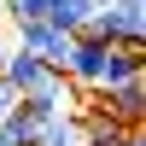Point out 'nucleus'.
Masks as SVG:
<instances>
[{
	"label": "nucleus",
	"mask_w": 146,
	"mask_h": 146,
	"mask_svg": "<svg viewBox=\"0 0 146 146\" xmlns=\"http://www.w3.org/2000/svg\"><path fill=\"white\" fill-rule=\"evenodd\" d=\"M100 100H105V105H100L105 117H117L123 129H140V123H146V70H140V76H123L117 88H105Z\"/></svg>",
	"instance_id": "nucleus-5"
},
{
	"label": "nucleus",
	"mask_w": 146,
	"mask_h": 146,
	"mask_svg": "<svg viewBox=\"0 0 146 146\" xmlns=\"http://www.w3.org/2000/svg\"><path fill=\"white\" fill-rule=\"evenodd\" d=\"M35 146H82V111H58L35 129Z\"/></svg>",
	"instance_id": "nucleus-6"
},
{
	"label": "nucleus",
	"mask_w": 146,
	"mask_h": 146,
	"mask_svg": "<svg viewBox=\"0 0 146 146\" xmlns=\"http://www.w3.org/2000/svg\"><path fill=\"white\" fill-rule=\"evenodd\" d=\"M35 129H41V123H35V117L23 111V105H12V111L0 117V135H6L12 146H35Z\"/></svg>",
	"instance_id": "nucleus-7"
},
{
	"label": "nucleus",
	"mask_w": 146,
	"mask_h": 146,
	"mask_svg": "<svg viewBox=\"0 0 146 146\" xmlns=\"http://www.w3.org/2000/svg\"><path fill=\"white\" fill-rule=\"evenodd\" d=\"M0 146H12V140H6V135H0Z\"/></svg>",
	"instance_id": "nucleus-11"
},
{
	"label": "nucleus",
	"mask_w": 146,
	"mask_h": 146,
	"mask_svg": "<svg viewBox=\"0 0 146 146\" xmlns=\"http://www.w3.org/2000/svg\"><path fill=\"white\" fill-rule=\"evenodd\" d=\"M82 35H94L105 47H146V6H100Z\"/></svg>",
	"instance_id": "nucleus-2"
},
{
	"label": "nucleus",
	"mask_w": 146,
	"mask_h": 146,
	"mask_svg": "<svg viewBox=\"0 0 146 146\" xmlns=\"http://www.w3.org/2000/svg\"><path fill=\"white\" fill-rule=\"evenodd\" d=\"M0 82H6L18 100H29V94H41V88H53L58 82V70H47L35 53H23V47H12V53H0Z\"/></svg>",
	"instance_id": "nucleus-3"
},
{
	"label": "nucleus",
	"mask_w": 146,
	"mask_h": 146,
	"mask_svg": "<svg viewBox=\"0 0 146 146\" xmlns=\"http://www.w3.org/2000/svg\"><path fill=\"white\" fill-rule=\"evenodd\" d=\"M111 6H146V0H111Z\"/></svg>",
	"instance_id": "nucleus-10"
},
{
	"label": "nucleus",
	"mask_w": 146,
	"mask_h": 146,
	"mask_svg": "<svg viewBox=\"0 0 146 146\" xmlns=\"http://www.w3.org/2000/svg\"><path fill=\"white\" fill-rule=\"evenodd\" d=\"M70 41L76 35H64V29H53V23H18V47L23 53H35L47 70H58L64 76V58H70Z\"/></svg>",
	"instance_id": "nucleus-4"
},
{
	"label": "nucleus",
	"mask_w": 146,
	"mask_h": 146,
	"mask_svg": "<svg viewBox=\"0 0 146 146\" xmlns=\"http://www.w3.org/2000/svg\"><path fill=\"white\" fill-rule=\"evenodd\" d=\"M0 12H6V23L18 29V23H41L47 18V0H0Z\"/></svg>",
	"instance_id": "nucleus-8"
},
{
	"label": "nucleus",
	"mask_w": 146,
	"mask_h": 146,
	"mask_svg": "<svg viewBox=\"0 0 146 146\" xmlns=\"http://www.w3.org/2000/svg\"><path fill=\"white\" fill-rule=\"evenodd\" d=\"M123 146H146V129H129V135H123Z\"/></svg>",
	"instance_id": "nucleus-9"
},
{
	"label": "nucleus",
	"mask_w": 146,
	"mask_h": 146,
	"mask_svg": "<svg viewBox=\"0 0 146 146\" xmlns=\"http://www.w3.org/2000/svg\"><path fill=\"white\" fill-rule=\"evenodd\" d=\"M140 70H146V47H105L94 35H76L70 58H64V82L76 94H105L123 76H140Z\"/></svg>",
	"instance_id": "nucleus-1"
}]
</instances>
